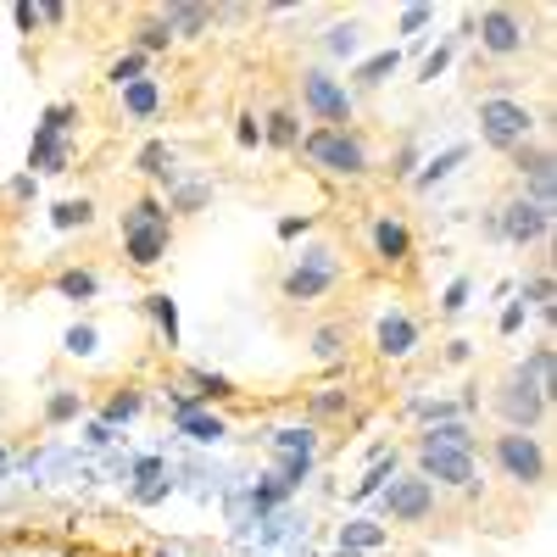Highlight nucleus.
<instances>
[{"label":"nucleus","instance_id":"nucleus-16","mask_svg":"<svg viewBox=\"0 0 557 557\" xmlns=\"http://www.w3.org/2000/svg\"><path fill=\"white\" fill-rule=\"evenodd\" d=\"M301 351H307V362L346 374V368H351V351H357V323H351L346 312H335V318H318L312 330H307V341H301Z\"/></svg>","mask_w":557,"mask_h":557},{"label":"nucleus","instance_id":"nucleus-11","mask_svg":"<svg viewBox=\"0 0 557 557\" xmlns=\"http://www.w3.org/2000/svg\"><path fill=\"white\" fill-rule=\"evenodd\" d=\"M424 341H430V323L407 301H385L374 312V330H368V351H374V362H391V368L412 362L418 351H424Z\"/></svg>","mask_w":557,"mask_h":557},{"label":"nucleus","instance_id":"nucleus-30","mask_svg":"<svg viewBox=\"0 0 557 557\" xmlns=\"http://www.w3.org/2000/svg\"><path fill=\"white\" fill-rule=\"evenodd\" d=\"M157 12L173 28V39H207L218 28V12L201 7V0H168V7H157Z\"/></svg>","mask_w":557,"mask_h":557},{"label":"nucleus","instance_id":"nucleus-47","mask_svg":"<svg viewBox=\"0 0 557 557\" xmlns=\"http://www.w3.org/2000/svg\"><path fill=\"white\" fill-rule=\"evenodd\" d=\"M0 201L7 207H34L39 201V178L34 173H12L7 184H0Z\"/></svg>","mask_w":557,"mask_h":557},{"label":"nucleus","instance_id":"nucleus-6","mask_svg":"<svg viewBox=\"0 0 557 557\" xmlns=\"http://www.w3.org/2000/svg\"><path fill=\"white\" fill-rule=\"evenodd\" d=\"M552 228H557V212H546V207H535L530 196H519V190H502L491 207H485V218H480V235L491 240V246H519V251H530V246H552Z\"/></svg>","mask_w":557,"mask_h":557},{"label":"nucleus","instance_id":"nucleus-20","mask_svg":"<svg viewBox=\"0 0 557 557\" xmlns=\"http://www.w3.org/2000/svg\"><path fill=\"white\" fill-rule=\"evenodd\" d=\"M128 168L139 173V178H146V190H168V184L178 178V146H173V139L168 134H151V139H139V151L128 157Z\"/></svg>","mask_w":557,"mask_h":557},{"label":"nucleus","instance_id":"nucleus-28","mask_svg":"<svg viewBox=\"0 0 557 557\" xmlns=\"http://www.w3.org/2000/svg\"><path fill=\"white\" fill-rule=\"evenodd\" d=\"M139 312L151 318V330H157V346H162L168 357H178V346H184V323H178V301H173L168 290H146V296H139Z\"/></svg>","mask_w":557,"mask_h":557},{"label":"nucleus","instance_id":"nucleus-42","mask_svg":"<svg viewBox=\"0 0 557 557\" xmlns=\"http://www.w3.org/2000/svg\"><path fill=\"white\" fill-rule=\"evenodd\" d=\"M323 57L357 67V57H362V23L346 17V23H330V28H323Z\"/></svg>","mask_w":557,"mask_h":557},{"label":"nucleus","instance_id":"nucleus-52","mask_svg":"<svg viewBox=\"0 0 557 557\" xmlns=\"http://www.w3.org/2000/svg\"><path fill=\"white\" fill-rule=\"evenodd\" d=\"M430 23H435V7H401V17H396V28H401V34H412V39L424 34Z\"/></svg>","mask_w":557,"mask_h":557},{"label":"nucleus","instance_id":"nucleus-8","mask_svg":"<svg viewBox=\"0 0 557 557\" xmlns=\"http://www.w3.org/2000/svg\"><path fill=\"white\" fill-rule=\"evenodd\" d=\"M474 123H480V146L496 151V157H513L519 146H530L541 134V112L519 96H502V89L474 101Z\"/></svg>","mask_w":557,"mask_h":557},{"label":"nucleus","instance_id":"nucleus-21","mask_svg":"<svg viewBox=\"0 0 557 557\" xmlns=\"http://www.w3.org/2000/svg\"><path fill=\"white\" fill-rule=\"evenodd\" d=\"M168 112V84L151 73V78H134L128 89H117V117L128 123V128H146V123H157Z\"/></svg>","mask_w":557,"mask_h":557},{"label":"nucleus","instance_id":"nucleus-2","mask_svg":"<svg viewBox=\"0 0 557 557\" xmlns=\"http://www.w3.org/2000/svg\"><path fill=\"white\" fill-rule=\"evenodd\" d=\"M346 278H351L346 246H341L335 235H318V240H307L285 268H278L273 290H278V301H285V307H318L323 296H335Z\"/></svg>","mask_w":557,"mask_h":557},{"label":"nucleus","instance_id":"nucleus-7","mask_svg":"<svg viewBox=\"0 0 557 557\" xmlns=\"http://www.w3.org/2000/svg\"><path fill=\"white\" fill-rule=\"evenodd\" d=\"M485 407H491V418H496V430H530V435H541L546 418H552V396H541V391L524 380L519 362H507L502 374L485 385Z\"/></svg>","mask_w":557,"mask_h":557},{"label":"nucleus","instance_id":"nucleus-39","mask_svg":"<svg viewBox=\"0 0 557 557\" xmlns=\"http://www.w3.org/2000/svg\"><path fill=\"white\" fill-rule=\"evenodd\" d=\"M474 290H480V273H469V268L451 273V278H446V290L435 296V318H441V323H457L462 312L474 307Z\"/></svg>","mask_w":557,"mask_h":557},{"label":"nucleus","instance_id":"nucleus-35","mask_svg":"<svg viewBox=\"0 0 557 557\" xmlns=\"http://www.w3.org/2000/svg\"><path fill=\"white\" fill-rule=\"evenodd\" d=\"M401 418H418V430L451 424V418H469V424H474V412L462 407V396H407L401 401Z\"/></svg>","mask_w":557,"mask_h":557},{"label":"nucleus","instance_id":"nucleus-27","mask_svg":"<svg viewBox=\"0 0 557 557\" xmlns=\"http://www.w3.org/2000/svg\"><path fill=\"white\" fill-rule=\"evenodd\" d=\"M335 552L346 557H374V552H391V530L368 513H351L341 530H335Z\"/></svg>","mask_w":557,"mask_h":557},{"label":"nucleus","instance_id":"nucleus-18","mask_svg":"<svg viewBox=\"0 0 557 557\" xmlns=\"http://www.w3.org/2000/svg\"><path fill=\"white\" fill-rule=\"evenodd\" d=\"M178 469L168 457H157V451H146V457H134L128 462V480H123V496H128V507H157V502H168L173 491H178V480H173Z\"/></svg>","mask_w":557,"mask_h":557},{"label":"nucleus","instance_id":"nucleus-51","mask_svg":"<svg viewBox=\"0 0 557 557\" xmlns=\"http://www.w3.org/2000/svg\"><path fill=\"white\" fill-rule=\"evenodd\" d=\"M117 446V430H107L101 418H84V451H112Z\"/></svg>","mask_w":557,"mask_h":557},{"label":"nucleus","instance_id":"nucleus-43","mask_svg":"<svg viewBox=\"0 0 557 557\" xmlns=\"http://www.w3.org/2000/svg\"><path fill=\"white\" fill-rule=\"evenodd\" d=\"M134 78H151V57H139V51H128V45H123V51L101 67V84L117 96V89H128Z\"/></svg>","mask_w":557,"mask_h":557},{"label":"nucleus","instance_id":"nucleus-31","mask_svg":"<svg viewBox=\"0 0 557 557\" xmlns=\"http://www.w3.org/2000/svg\"><path fill=\"white\" fill-rule=\"evenodd\" d=\"M45 223H51L57 235H89V228L101 223V201L96 196H62L51 212H45Z\"/></svg>","mask_w":557,"mask_h":557},{"label":"nucleus","instance_id":"nucleus-55","mask_svg":"<svg viewBox=\"0 0 557 557\" xmlns=\"http://www.w3.org/2000/svg\"><path fill=\"white\" fill-rule=\"evenodd\" d=\"M0 469H12V446L7 441H0Z\"/></svg>","mask_w":557,"mask_h":557},{"label":"nucleus","instance_id":"nucleus-38","mask_svg":"<svg viewBox=\"0 0 557 557\" xmlns=\"http://www.w3.org/2000/svg\"><path fill=\"white\" fill-rule=\"evenodd\" d=\"M412 446H451V451H474L480 457V430L469 424V418H451V424L412 430Z\"/></svg>","mask_w":557,"mask_h":557},{"label":"nucleus","instance_id":"nucleus-26","mask_svg":"<svg viewBox=\"0 0 557 557\" xmlns=\"http://www.w3.org/2000/svg\"><path fill=\"white\" fill-rule=\"evenodd\" d=\"M262 117V146L268 151H278V157H296L301 151V112L290 107V101H278V107H268V112H257Z\"/></svg>","mask_w":557,"mask_h":557},{"label":"nucleus","instance_id":"nucleus-54","mask_svg":"<svg viewBox=\"0 0 557 557\" xmlns=\"http://www.w3.org/2000/svg\"><path fill=\"white\" fill-rule=\"evenodd\" d=\"M67 17H73V12H67V7H57V0H45V7H39V23H51V28H62Z\"/></svg>","mask_w":557,"mask_h":557},{"label":"nucleus","instance_id":"nucleus-45","mask_svg":"<svg viewBox=\"0 0 557 557\" xmlns=\"http://www.w3.org/2000/svg\"><path fill=\"white\" fill-rule=\"evenodd\" d=\"M312 228H318V212H285V218L273 223V240L278 246H296V240L312 235Z\"/></svg>","mask_w":557,"mask_h":557},{"label":"nucleus","instance_id":"nucleus-40","mask_svg":"<svg viewBox=\"0 0 557 557\" xmlns=\"http://www.w3.org/2000/svg\"><path fill=\"white\" fill-rule=\"evenodd\" d=\"M101 346H107V335H101L96 318H73L67 330H62V357H67V362H96Z\"/></svg>","mask_w":557,"mask_h":557},{"label":"nucleus","instance_id":"nucleus-5","mask_svg":"<svg viewBox=\"0 0 557 557\" xmlns=\"http://www.w3.org/2000/svg\"><path fill=\"white\" fill-rule=\"evenodd\" d=\"M480 451L491 457L502 485H513V491H546L552 485V451L530 430H491L480 441Z\"/></svg>","mask_w":557,"mask_h":557},{"label":"nucleus","instance_id":"nucleus-29","mask_svg":"<svg viewBox=\"0 0 557 557\" xmlns=\"http://www.w3.org/2000/svg\"><path fill=\"white\" fill-rule=\"evenodd\" d=\"M173 418V435H184L190 446H223L235 435V424L218 412V407H201V412H168Z\"/></svg>","mask_w":557,"mask_h":557},{"label":"nucleus","instance_id":"nucleus-9","mask_svg":"<svg viewBox=\"0 0 557 557\" xmlns=\"http://www.w3.org/2000/svg\"><path fill=\"white\" fill-rule=\"evenodd\" d=\"M262 446H268V462H273V480L296 496V491L318 474L323 430H312V424H273V430L262 435Z\"/></svg>","mask_w":557,"mask_h":557},{"label":"nucleus","instance_id":"nucleus-50","mask_svg":"<svg viewBox=\"0 0 557 557\" xmlns=\"http://www.w3.org/2000/svg\"><path fill=\"white\" fill-rule=\"evenodd\" d=\"M524 318H530V307H524V301L513 296V301L502 307V318H496V335H502V341H513V335L524 330Z\"/></svg>","mask_w":557,"mask_h":557},{"label":"nucleus","instance_id":"nucleus-46","mask_svg":"<svg viewBox=\"0 0 557 557\" xmlns=\"http://www.w3.org/2000/svg\"><path fill=\"white\" fill-rule=\"evenodd\" d=\"M474 357H480V341H469V335H451V341H441V351H435L441 368H469Z\"/></svg>","mask_w":557,"mask_h":557},{"label":"nucleus","instance_id":"nucleus-36","mask_svg":"<svg viewBox=\"0 0 557 557\" xmlns=\"http://www.w3.org/2000/svg\"><path fill=\"white\" fill-rule=\"evenodd\" d=\"M173 45H178V39H173V28L162 23V12H139V17H134V28H128V51H139V57H151V62H157V57L173 51Z\"/></svg>","mask_w":557,"mask_h":557},{"label":"nucleus","instance_id":"nucleus-41","mask_svg":"<svg viewBox=\"0 0 557 557\" xmlns=\"http://www.w3.org/2000/svg\"><path fill=\"white\" fill-rule=\"evenodd\" d=\"M519 368H524V380H530L541 396H557V346H552V341L530 346V351L519 357Z\"/></svg>","mask_w":557,"mask_h":557},{"label":"nucleus","instance_id":"nucleus-34","mask_svg":"<svg viewBox=\"0 0 557 557\" xmlns=\"http://www.w3.org/2000/svg\"><path fill=\"white\" fill-rule=\"evenodd\" d=\"M474 157V146H469V139H457V146H446L441 157H424V168H418L412 173V184H407V190H418V196H430L435 190V184H446L462 162H469Z\"/></svg>","mask_w":557,"mask_h":557},{"label":"nucleus","instance_id":"nucleus-15","mask_svg":"<svg viewBox=\"0 0 557 557\" xmlns=\"http://www.w3.org/2000/svg\"><path fill=\"white\" fill-rule=\"evenodd\" d=\"M507 168H513V190L530 196L535 207L557 212V157L546 139H530V146H519L513 157H507Z\"/></svg>","mask_w":557,"mask_h":557},{"label":"nucleus","instance_id":"nucleus-33","mask_svg":"<svg viewBox=\"0 0 557 557\" xmlns=\"http://www.w3.org/2000/svg\"><path fill=\"white\" fill-rule=\"evenodd\" d=\"M396 474H401V446H385V451H380L374 462H368V474H362V480H357V485L346 491V507H362V502H374V496H380V491H385V485H391Z\"/></svg>","mask_w":557,"mask_h":557},{"label":"nucleus","instance_id":"nucleus-14","mask_svg":"<svg viewBox=\"0 0 557 557\" xmlns=\"http://www.w3.org/2000/svg\"><path fill=\"white\" fill-rule=\"evenodd\" d=\"M296 89H301V112L312 117V128H351L357 123V96L330 67H301Z\"/></svg>","mask_w":557,"mask_h":557},{"label":"nucleus","instance_id":"nucleus-19","mask_svg":"<svg viewBox=\"0 0 557 557\" xmlns=\"http://www.w3.org/2000/svg\"><path fill=\"white\" fill-rule=\"evenodd\" d=\"M78 157V134H62L51 123H34V139H28V168L34 178H62Z\"/></svg>","mask_w":557,"mask_h":557},{"label":"nucleus","instance_id":"nucleus-49","mask_svg":"<svg viewBox=\"0 0 557 557\" xmlns=\"http://www.w3.org/2000/svg\"><path fill=\"white\" fill-rule=\"evenodd\" d=\"M235 146H240V151H262V117H257L251 107L235 117Z\"/></svg>","mask_w":557,"mask_h":557},{"label":"nucleus","instance_id":"nucleus-22","mask_svg":"<svg viewBox=\"0 0 557 557\" xmlns=\"http://www.w3.org/2000/svg\"><path fill=\"white\" fill-rule=\"evenodd\" d=\"M45 290L73 301V307H89V301H101L107 278H101V268H89V262H62V268L45 273Z\"/></svg>","mask_w":557,"mask_h":557},{"label":"nucleus","instance_id":"nucleus-12","mask_svg":"<svg viewBox=\"0 0 557 557\" xmlns=\"http://www.w3.org/2000/svg\"><path fill=\"white\" fill-rule=\"evenodd\" d=\"M380 524L385 530H430L441 519V491L424 480V474H396L385 491H380Z\"/></svg>","mask_w":557,"mask_h":557},{"label":"nucleus","instance_id":"nucleus-13","mask_svg":"<svg viewBox=\"0 0 557 557\" xmlns=\"http://www.w3.org/2000/svg\"><path fill=\"white\" fill-rule=\"evenodd\" d=\"M412 474H424L441 496L457 491V496H485V474H480V457L474 451H451V446H412Z\"/></svg>","mask_w":557,"mask_h":557},{"label":"nucleus","instance_id":"nucleus-4","mask_svg":"<svg viewBox=\"0 0 557 557\" xmlns=\"http://www.w3.org/2000/svg\"><path fill=\"white\" fill-rule=\"evenodd\" d=\"M296 157H307L312 173L335 178V184H362V178H374V173H380L374 146H368L362 123H351V128H307Z\"/></svg>","mask_w":557,"mask_h":557},{"label":"nucleus","instance_id":"nucleus-24","mask_svg":"<svg viewBox=\"0 0 557 557\" xmlns=\"http://www.w3.org/2000/svg\"><path fill=\"white\" fill-rule=\"evenodd\" d=\"M162 201H168V218H173V223L201 218V212L212 207V178H207V173H196V168H178V178L162 190Z\"/></svg>","mask_w":557,"mask_h":557},{"label":"nucleus","instance_id":"nucleus-25","mask_svg":"<svg viewBox=\"0 0 557 557\" xmlns=\"http://www.w3.org/2000/svg\"><path fill=\"white\" fill-rule=\"evenodd\" d=\"M89 418V396L78 385H51L39 401V430H73Z\"/></svg>","mask_w":557,"mask_h":557},{"label":"nucleus","instance_id":"nucleus-56","mask_svg":"<svg viewBox=\"0 0 557 557\" xmlns=\"http://www.w3.org/2000/svg\"><path fill=\"white\" fill-rule=\"evenodd\" d=\"M151 557H178V552L173 546H151Z\"/></svg>","mask_w":557,"mask_h":557},{"label":"nucleus","instance_id":"nucleus-32","mask_svg":"<svg viewBox=\"0 0 557 557\" xmlns=\"http://www.w3.org/2000/svg\"><path fill=\"white\" fill-rule=\"evenodd\" d=\"M184 385H190L207 407H228V401H240V396H246L235 380L218 374V368H207V362H184Z\"/></svg>","mask_w":557,"mask_h":557},{"label":"nucleus","instance_id":"nucleus-57","mask_svg":"<svg viewBox=\"0 0 557 557\" xmlns=\"http://www.w3.org/2000/svg\"><path fill=\"white\" fill-rule=\"evenodd\" d=\"M7 480H12V469H0V485H7Z\"/></svg>","mask_w":557,"mask_h":557},{"label":"nucleus","instance_id":"nucleus-10","mask_svg":"<svg viewBox=\"0 0 557 557\" xmlns=\"http://www.w3.org/2000/svg\"><path fill=\"white\" fill-rule=\"evenodd\" d=\"M469 39L480 45V51L491 57V62H519V57H530L535 45H541V34H535V17L530 12H519V7H485V12H474L469 17Z\"/></svg>","mask_w":557,"mask_h":557},{"label":"nucleus","instance_id":"nucleus-44","mask_svg":"<svg viewBox=\"0 0 557 557\" xmlns=\"http://www.w3.org/2000/svg\"><path fill=\"white\" fill-rule=\"evenodd\" d=\"M424 168V146H418L412 134H401V146L391 151V168H385V178L391 184H412V173Z\"/></svg>","mask_w":557,"mask_h":557},{"label":"nucleus","instance_id":"nucleus-53","mask_svg":"<svg viewBox=\"0 0 557 557\" xmlns=\"http://www.w3.org/2000/svg\"><path fill=\"white\" fill-rule=\"evenodd\" d=\"M12 23H17V34H34V28H39V0H17Z\"/></svg>","mask_w":557,"mask_h":557},{"label":"nucleus","instance_id":"nucleus-1","mask_svg":"<svg viewBox=\"0 0 557 557\" xmlns=\"http://www.w3.org/2000/svg\"><path fill=\"white\" fill-rule=\"evenodd\" d=\"M178 240V223L168 218V201L157 190H134L117 212V251L128 273H157L173 257Z\"/></svg>","mask_w":557,"mask_h":557},{"label":"nucleus","instance_id":"nucleus-37","mask_svg":"<svg viewBox=\"0 0 557 557\" xmlns=\"http://www.w3.org/2000/svg\"><path fill=\"white\" fill-rule=\"evenodd\" d=\"M396 67H401V51H396V45H385V51L362 57V62L346 73V89H351V96H368V89H380L385 78H396Z\"/></svg>","mask_w":557,"mask_h":557},{"label":"nucleus","instance_id":"nucleus-48","mask_svg":"<svg viewBox=\"0 0 557 557\" xmlns=\"http://www.w3.org/2000/svg\"><path fill=\"white\" fill-rule=\"evenodd\" d=\"M451 57H457V39H446V45H435V51L418 62V84H435L446 67H451Z\"/></svg>","mask_w":557,"mask_h":557},{"label":"nucleus","instance_id":"nucleus-17","mask_svg":"<svg viewBox=\"0 0 557 557\" xmlns=\"http://www.w3.org/2000/svg\"><path fill=\"white\" fill-rule=\"evenodd\" d=\"M357 424L362 418V391L351 385V374H346V385L341 380H330V385H312L307 396H301V424H312V430H330V424Z\"/></svg>","mask_w":557,"mask_h":557},{"label":"nucleus","instance_id":"nucleus-3","mask_svg":"<svg viewBox=\"0 0 557 557\" xmlns=\"http://www.w3.org/2000/svg\"><path fill=\"white\" fill-rule=\"evenodd\" d=\"M357 240H362V262L374 278H412L418 268V235L407 212L396 207H368L357 223Z\"/></svg>","mask_w":557,"mask_h":557},{"label":"nucleus","instance_id":"nucleus-23","mask_svg":"<svg viewBox=\"0 0 557 557\" xmlns=\"http://www.w3.org/2000/svg\"><path fill=\"white\" fill-rule=\"evenodd\" d=\"M146 412H151V391H146V385H134V380L112 385V391L101 396V407H96V418H101L107 430H117V435H123L128 424H139Z\"/></svg>","mask_w":557,"mask_h":557}]
</instances>
